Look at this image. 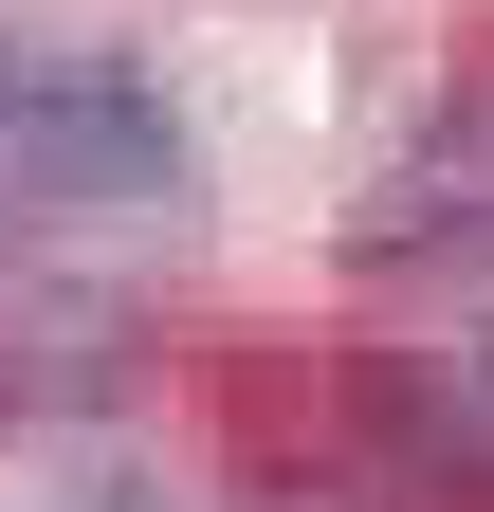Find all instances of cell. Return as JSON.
<instances>
[{"mask_svg":"<svg viewBox=\"0 0 494 512\" xmlns=\"http://www.w3.org/2000/svg\"><path fill=\"white\" fill-rule=\"evenodd\" d=\"M0 147H19V183H55V202H165L183 183V128H165V92L129 55H19Z\"/></svg>","mask_w":494,"mask_h":512,"instance_id":"1","label":"cell"},{"mask_svg":"<svg viewBox=\"0 0 494 512\" xmlns=\"http://www.w3.org/2000/svg\"><path fill=\"white\" fill-rule=\"evenodd\" d=\"M440 403H458V439L494 458V348H458V384H440Z\"/></svg>","mask_w":494,"mask_h":512,"instance_id":"2","label":"cell"},{"mask_svg":"<svg viewBox=\"0 0 494 512\" xmlns=\"http://www.w3.org/2000/svg\"><path fill=\"white\" fill-rule=\"evenodd\" d=\"M0 92H19V55H0Z\"/></svg>","mask_w":494,"mask_h":512,"instance_id":"3","label":"cell"}]
</instances>
